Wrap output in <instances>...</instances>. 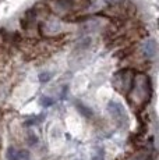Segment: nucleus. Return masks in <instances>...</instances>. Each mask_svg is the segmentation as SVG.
I'll list each match as a JSON object with an SVG mask.
<instances>
[{"label":"nucleus","instance_id":"2","mask_svg":"<svg viewBox=\"0 0 159 160\" xmlns=\"http://www.w3.org/2000/svg\"><path fill=\"white\" fill-rule=\"evenodd\" d=\"M92 160H103V159H102V158H99V156H94Z\"/></svg>","mask_w":159,"mask_h":160},{"label":"nucleus","instance_id":"1","mask_svg":"<svg viewBox=\"0 0 159 160\" xmlns=\"http://www.w3.org/2000/svg\"><path fill=\"white\" fill-rule=\"evenodd\" d=\"M145 52H149V56H154V53H155V43L152 41H149V42H146L145 43Z\"/></svg>","mask_w":159,"mask_h":160}]
</instances>
